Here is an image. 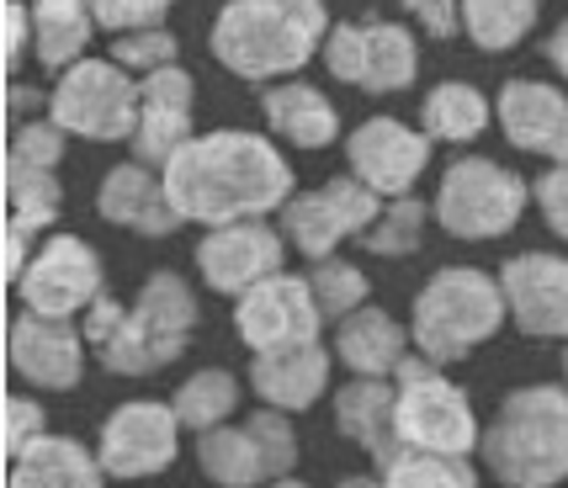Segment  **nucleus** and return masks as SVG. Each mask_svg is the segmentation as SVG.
<instances>
[{
  "label": "nucleus",
  "mask_w": 568,
  "mask_h": 488,
  "mask_svg": "<svg viewBox=\"0 0 568 488\" xmlns=\"http://www.w3.org/2000/svg\"><path fill=\"white\" fill-rule=\"evenodd\" d=\"M160 175H165V196L175 202V213L202 228L276 218L297 196L287 154L266 133H245V128L197 133Z\"/></svg>",
  "instance_id": "nucleus-1"
},
{
  "label": "nucleus",
  "mask_w": 568,
  "mask_h": 488,
  "mask_svg": "<svg viewBox=\"0 0 568 488\" xmlns=\"http://www.w3.org/2000/svg\"><path fill=\"white\" fill-rule=\"evenodd\" d=\"M329 32L335 27L324 0H229L207 27V49L240 80L282 85L308 59H320Z\"/></svg>",
  "instance_id": "nucleus-2"
},
{
  "label": "nucleus",
  "mask_w": 568,
  "mask_h": 488,
  "mask_svg": "<svg viewBox=\"0 0 568 488\" xmlns=\"http://www.w3.org/2000/svg\"><path fill=\"white\" fill-rule=\"evenodd\" d=\"M484 467L510 488H558L568 478V388L526 383L499 398L478 446Z\"/></svg>",
  "instance_id": "nucleus-3"
},
{
  "label": "nucleus",
  "mask_w": 568,
  "mask_h": 488,
  "mask_svg": "<svg viewBox=\"0 0 568 488\" xmlns=\"http://www.w3.org/2000/svg\"><path fill=\"white\" fill-rule=\"evenodd\" d=\"M505 318H510V303L499 276L478 266H442L409 303V340H415V356L452 366L495 340Z\"/></svg>",
  "instance_id": "nucleus-4"
},
{
  "label": "nucleus",
  "mask_w": 568,
  "mask_h": 488,
  "mask_svg": "<svg viewBox=\"0 0 568 488\" xmlns=\"http://www.w3.org/2000/svg\"><path fill=\"white\" fill-rule=\"evenodd\" d=\"M531 202V186L520 181V171L499 165V160H484V154H463L442 171V186H436V202H430V218L442 223L452 240H505L520 223Z\"/></svg>",
  "instance_id": "nucleus-5"
},
{
  "label": "nucleus",
  "mask_w": 568,
  "mask_h": 488,
  "mask_svg": "<svg viewBox=\"0 0 568 488\" xmlns=\"http://www.w3.org/2000/svg\"><path fill=\"white\" fill-rule=\"evenodd\" d=\"M398 446L404 451H430V457H468L484 446V425L473 415V398L446 366L409 356L398 366Z\"/></svg>",
  "instance_id": "nucleus-6"
},
{
  "label": "nucleus",
  "mask_w": 568,
  "mask_h": 488,
  "mask_svg": "<svg viewBox=\"0 0 568 488\" xmlns=\"http://www.w3.org/2000/svg\"><path fill=\"white\" fill-rule=\"evenodd\" d=\"M49 118L91 144H128L139 128V74L112 59H80L49 91Z\"/></svg>",
  "instance_id": "nucleus-7"
},
{
  "label": "nucleus",
  "mask_w": 568,
  "mask_h": 488,
  "mask_svg": "<svg viewBox=\"0 0 568 488\" xmlns=\"http://www.w3.org/2000/svg\"><path fill=\"white\" fill-rule=\"evenodd\" d=\"M320 59L341 85L367 96H398L420 74V49L404 22H335Z\"/></svg>",
  "instance_id": "nucleus-8"
},
{
  "label": "nucleus",
  "mask_w": 568,
  "mask_h": 488,
  "mask_svg": "<svg viewBox=\"0 0 568 488\" xmlns=\"http://www.w3.org/2000/svg\"><path fill=\"white\" fill-rule=\"evenodd\" d=\"M377 213H383V196L372 186H362L356 175H335V181H324L314 192H297L276 213V228H282V240L293 244L303 261L320 266L346 240H362L377 223Z\"/></svg>",
  "instance_id": "nucleus-9"
},
{
  "label": "nucleus",
  "mask_w": 568,
  "mask_h": 488,
  "mask_svg": "<svg viewBox=\"0 0 568 488\" xmlns=\"http://www.w3.org/2000/svg\"><path fill=\"white\" fill-rule=\"evenodd\" d=\"M324 308L308 276L276 271L272 282L250 287L234 297V335L250 345V356H272V350H297V345H320Z\"/></svg>",
  "instance_id": "nucleus-10"
},
{
  "label": "nucleus",
  "mask_w": 568,
  "mask_h": 488,
  "mask_svg": "<svg viewBox=\"0 0 568 488\" xmlns=\"http://www.w3.org/2000/svg\"><path fill=\"white\" fill-rule=\"evenodd\" d=\"M101 255L91 240L80 234H49L32 250V266L17 282V303L27 314H49V318H85L91 303H101Z\"/></svg>",
  "instance_id": "nucleus-11"
},
{
  "label": "nucleus",
  "mask_w": 568,
  "mask_h": 488,
  "mask_svg": "<svg viewBox=\"0 0 568 488\" xmlns=\"http://www.w3.org/2000/svg\"><path fill=\"white\" fill-rule=\"evenodd\" d=\"M175 451H181V419L171 404L133 398L101 419L97 457L106 478H154L175 462Z\"/></svg>",
  "instance_id": "nucleus-12"
},
{
  "label": "nucleus",
  "mask_w": 568,
  "mask_h": 488,
  "mask_svg": "<svg viewBox=\"0 0 568 488\" xmlns=\"http://www.w3.org/2000/svg\"><path fill=\"white\" fill-rule=\"evenodd\" d=\"M197 271L202 282L223 297H245L250 287L272 282L282 261H287V240L282 228L266 218H245V223H223V228H202L197 240Z\"/></svg>",
  "instance_id": "nucleus-13"
},
{
  "label": "nucleus",
  "mask_w": 568,
  "mask_h": 488,
  "mask_svg": "<svg viewBox=\"0 0 568 488\" xmlns=\"http://www.w3.org/2000/svg\"><path fill=\"white\" fill-rule=\"evenodd\" d=\"M430 165V139L404 118H367L346 133V175L394 202V196H415V181Z\"/></svg>",
  "instance_id": "nucleus-14"
},
{
  "label": "nucleus",
  "mask_w": 568,
  "mask_h": 488,
  "mask_svg": "<svg viewBox=\"0 0 568 488\" xmlns=\"http://www.w3.org/2000/svg\"><path fill=\"white\" fill-rule=\"evenodd\" d=\"M192 106H197V80L192 70H171L160 74H144L139 80V128H133V160L149 165V171H165L181 149L197 139V128H192Z\"/></svg>",
  "instance_id": "nucleus-15"
},
{
  "label": "nucleus",
  "mask_w": 568,
  "mask_h": 488,
  "mask_svg": "<svg viewBox=\"0 0 568 488\" xmlns=\"http://www.w3.org/2000/svg\"><path fill=\"white\" fill-rule=\"evenodd\" d=\"M510 324L531 340H568V255L526 250L499 266Z\"/></svg>",
  "instance_id": "nucleus-16"
},
{
  "label": "nucleus",
  "mask_w": 568,
  "mask_h": 488,
  "mask_svg": "<svg viewBox=\"0 0 568 488\" xmlns=\"http://www.w3.org/2000/svg\"><path fill=\"white\" fill-rule=\"evenodd\" d=\"M85 335L74 318H49V314H17L11 318V335H6V356L11 372L32 383V388L49 393H70L85 377Z\"/></svg>",
  "instance_id": "nucleus-17"
},
{
  "label": "nucleus",
  "mask_w": 568,
  "mask_h": 488,
  "mask_svg": "<svg viewBox=\"0 0 568 488\" xmlns=\"http://www.w3.org/2000/svg\"><path fill=\"white\" fill-rule=\"evenodd\" d=\"M97 213L112 228H128V234H144V240H171L181 228V213L175 202L165 196V175L139 165V160H123L101 175L97 186Z\"/></svg>",
  "instance_id": "nucleus-18"
},
{
  "label": "nucleus",
  "mask_w": 568,
  "mask_h": 488,
  "mask_svg": "<svg viewBox=\"0 0 568 488\" xmlns=\"http://www.w3.org/2000/svg\"><path fill=\"white\" fill-rule=\"evenodd\" d=\"M329 415H335V430L356 440L377 467H388L404 451L398 446V383L351 377L346 388L329 393Z\"/></svg>",
  "instance_id": "nucleus-19"
},
{
  "label": "nucleus",
  "mask_w": 568,
  "mask_h": 488,
  "mask_svg": "<svg viewBox=\"0 0 568 488\" xmlns=\"http://www.w3.org/2000/svg\"><path fill=\"white\" fill-rule=\"evenodd\" d=\"M495 118H499V133H505L510 144L547 160V154L558 149V139H564V128H568V91L564 85H547V80H526V74H516V80L499 85Z\"/></svg>",
  "instance_id": "nucleus-20"
},
{
  "label": "nucleus",
  "mask_w": 568,
  "mask_h": 488,
  "mask_svg": "<svg viewBox=\"0 0 568 488\" xmlns=\"http://www.w3.org/2000/svg\"><path fill=\"white\" fill-rule=\"evenodd\" d=\"M250 388L276 415H303L329 393V350L324 345H297V350L250 356Z\"/></svg>",
  "instance_id": "nucleus-21"
},
{
  "label": "nucleus",
  "mask_w": 568,
  "mask_h": 488,
  "mask_svg": "<svg viewBox=\"0 0 568 488\" xmlns=\"http://www.w3.org/2000/svg\"><path fill=\"white\" fill-rule=\"evenodd\" d=\"M409 329L398 324L388 308L367 303L362 314H351L335 324V362L346 366L351 377H377V383H394L398 366L409 362Z\"/></svg>",
  "instance_id": "nucleus-22"
},
{
  "label": "nucleus",
  "mask_w": 568,
  "mask_h": 488,
  "mask_svg": "<svg viewBox=\"0 0 568 488\" xmlns=\"http://www.w3.org/2000/svg\"><path fill=\"white\" fill-rule=\"evenodd\" d=\"M261 118L276 139H287L293 149H329L341 139V112L308 80H282L261 91Z\"/></svg>",
  "instance_id": "nucleus-23"
},
{
  "label": "nucleus",
  "mask_w": 568,
  "mask_h": 488,
  "mask_svg": "<svg viewBox=\"0 0 568 488\" xmlns=\"http://www.w3.org/2000/svg\"><path fill=\"white\" fill-rule=\"evenodd\" d=\"M97 0H32V59L59 80L97 38Z\"/></svg>",
  "instance_id": "nucleus-24"
},
{
  "label": "nucleus",
  "mask_w": 568,
  "mask_h": 488,
  "mask_svg": "<svg viewBox=\"0 0 568 488\" xmlns=\"http://www.w3.org/2000/svg\"><path fill=\"white\" fill-rule=\"evenodd\" d=\"M133 318L154 335V345L165 350V362H181L192 329H197V293H192V282H186L181 271H154V276H144V287L133 297Z\"/></svg>",
  "instance_id": "nucleus-25"
},
{
  "label": "nucleus",
  "mask_w": 568,
  "mask_h": 488,
  "mask_svg": "<svg viewBox=\"0 0 568 488\" xmlns=\"http://www.w3.org/2000/svg\"><path fill=\"white\" fill-rule=\"evenodd\" d=\"M6 488H106V472L74 436H43L11 462Z\"/></svg>",
  "instance_id": "nucleus-26"
},
{
  "label": "nucleus",
  "mask_w": 568,
  "mask_h": 488,
  "mask_svg": "<svg viewBox=\"0 0 568 488\" xmlns=\"http://www.w3.org/2000/svg\"><path fill=\"white\" fill-rule=\"evenodd\" d=\"M495 122V101L484 96L473 80H442L420 101V133L430 144H473Z\"/></svg>",
  "instance_id": "nucleus-27"
},
{
  "label": "nucleus",
  "mask_w": 568,
  "mask_h": 488,
  "mask_svg": "<svg viewBox=\"0 0 568 488\" xmlns=\"http://www.w3.org/2000/svg\"><path fill=\"white\" fill-rule=\"evenodd\" d=\"M197 467L219 488H266V457L250 436V425H219L197 436Z\"/></svg>",
  "instance_id": "nucleus-28"
},
{
  "label": "nucleus",
  "mask_w": 568,
  "mask_h": 488,
  "mask_svg": "<svg viewBox=\"0 0 568 488\" xmlns=\"http://www.w3.org/2000/svg\"><path fill=\"white\" fill-rule=\"evenodd\" d=\"M542 0H463V38L478 53H505L531 38Z\"/></svg>",
  "instance_id": "nucleus-29"
},
{
  "label": "nucleus",
  "mask_w": 568,
  "mask_h": 488,
  "mask_svg": "<svg viewBox=\"0 0 568 488\" xmlns=\"http://www.w3.org/2000/svg\"><path fill=\"white\" fill-rule=\"evenodd\" d=\"M171 409H175V419H181V430L207 436V430L229 425V415L240 409V377L223 372V366H202V372H192V377L175 388Z\"/></svg>",
  "instance_id": "nucleus-30"
},
{
  "label": "nucleus",
  "mask_w": 568,
  "mask_h": 488,
  "mask_svg": "<svg viewBox=\"0 0 568 488\" xmlns=\"http://www.w3.org/2000/svg\"><path fill=\"white\" fill-rule=\"evenodd\" d=\"M425 223H430V207L420 196H394V202H383L377 223L362 234V250L377 261H409L425 244Z\"/></svg>",
  "instance_id": "nucleus-31"
},
{
  "label": "nucleus",
  "mask_w": 568,
  "mask_h": 488,
  "mask_svg": "<svg viewBox=\"0 0 568 488\" xmlns=\"http://www.w3.org/2000/svg\"><path fill=\"white\" fill-rule=\"evenodd\" d=\"M6 207H11L6 223H17L27 234H43V228L59 223L64 186L49 171H17V165H6Z\"/></svg>",
  "instance_id": "nucleus-32"
},
{
  "label": "nucleus",
  "mask_w": 568,
  "mask_h": 488,
  "mask_svg": "<svg viewBox=\"0 0 568 488\" xmlns=\"http://www.w3.org/2000/svg\"><path fill=\"white\" fill-rule=\"evenodd\" d=\"M308 287H314V297H320L324 324H341V318L362 314V308L372 303L367 271L356 266V261H341V255H329V261H320V266H308Z\"/></svg>",
  "instance_id": "nucleus-33"
},
{
  "label": "nucleus",
  "mask_w": 568,
  "mask_h": 488,
  "mask_svg": "<svg viewBox=\"0 0 568 488\" xmlns=\"http://www.w3.org/2000/svg\"><path fill=\"white\" fill-rule=\"evenodd\" d=\"M383 488H478L468 457H430V451H398L388 467H377Z\"/></svg>",
  "instance_id": "nucleus-34"
},
{
  "label": "nucleus",
  "mask_w": 568,
  "mask_h": 488,
  "mask_svg": "<svg viewBox=\"0 0 568 488\" xmlns=\"http://www.w3.org/2000/svg\"><path fill=\"white\" fill-rule=\"evenodd\" d=\"M64 144H70V133L59 128L53 118H27L11 128V144H6V165H17V171H59V160H64Z\"/></svg>",
  "instance_id": "nucleus-35"
},
{
  "label": "nucleus",
  "mask_w": 568,
  "mask_h": 488,
  "mask_svg": "<svg viewBox=\"0 0 568 488\" xmlns=\"http://www.w3.org/2000/svg\"><path fill=\"white\" fill-rule=\"evenodd\" d=\"M112 64H123L128 74H160L181 64V38H175L171 27H149V32H123V38H112Z\"/></svg>",
  "instance_id": "nucleus-36"
},
{
  "label": "nucleus",
  "mask_w": 568,
  "mask_h": 488,
  "mask_svg": "<svg viewBox=\"0 0 568 488\" xmlns=\"http://www.w3.org/2000/svg\"><path fill=\"white\" fill-rule=\"evenodd\" d=\"M250 436H255V446H261V457H266V478H293L297 467V436L293 425H287V415H276V409H255V415H245Z\"/></svg>",
  "instance_id": "nucleus-37"
},
{
  "label": "nucleus",
  "mask_w": 568,
  "mask_h": 488,
  "mask_svg": "<svg viewBox=\"0 0 568 488\" xmlns=\"http://www.w3.org/2000/svg\"><path fill=\"white\" fill-rule=\"evenodd\" d=\"M0 425H6L0 446H6V457H11V462L22 457L32 440L49 436V430H43V425H49L43 404H38V398H27V393H6V419H0Z\"/></svg>",
  "instance_id": "nucleus-38"
},
{
  "label": "nucleus",
  "mask_w": 568,
  "mask_h": 488,
  "mask_svg": "<svg viewBox=\"0 0 568 488\" xmlns=\"http://www.w3.org/2000/svg\"><path fill=\"white\" fill-rule=\"evenodd\" d=\"M175 0H97V22L123 38V32H149V27H165V11Z\"/></svg>",
  "instance_id": "nucleus-39"
},
{
  "label": "nucleus",
  "mask_w": 568,
  "mask_h": 488,
  "mask_svg": "<svg viewBox=\"0 0 568 488\" xmlns=\"http://www.w3.org/2000/svg\"><path fill=\"white\" fill-rule=\"evenodd\" d=\"M531 202L542 207L547 228L558 240H568V165H547V175L531 181Z\"/></svg>",
  "instance_id": "nucleus-40"
},
{
  "label": "nucleus",
  "mask_w": 568,
  "mask_h": 488,
  "mask_svg": "<svg viewBox=\"0 0 568 488\" xmlns=\"http://www.w3.org/2000/svg\"><path fill=\"white\" fill-rule=\"evenodd\" d=\"M398 6H404L409 22L420 27L425 38H436V43L463 32V0H398Z\"/></svg>",
  "instance_id": "nucleus-41"
},
{
  "label": "nucleus",
  "mask_w": 568,
  "mask_h": 488,
  "mask_svg": "<svg viewBox=\"0 0 568 488\" xmlns=\"http://www.w3.org/2000/svg\"><path fill=\"white\" fill-rule=\"evenodd\" d=\"M32 49V6L6 0V70H17Z\"/></svg>",
  "instance_id": "nucleus-42"
},
{
  "label": "nucleus",
  "mask_w": 568,
  "mask_h": 488,
  "mask_svg": "<svg viewBox=\"0 0 568 488\" xmlns=\"http://www.w3.org/2000/svg\"><path fill=\"white\" fill-rule=\"evenodd\" d=\"M27 240H32L27 228L6 223V282H11V287H17V282H22V271L32 266V250H27Z\"/></svg>",
  "instance_id": "nucleus-43"
},
{
  "label": "nucleus",
  "mask_w": 568,
  "mask_h": 488,
  "mask_svg": "<svg viewBox=\"0 0 568 488\" xmlns=\"http://www.w3.org/2000/svg\"><path fill=\"white\" fill-rule=\"evenodd\" d=\"M547 64L568 80V17L558 27H552V38H547Z\"/></svg>",
  "instance_id": "nucleus-44"
},
{
  "label": "nucleus",
  "mask_w": 568,
  "mask_h": 488,
  "mask_svg": "<svg viewBox=\"0 0 568 488\" xmlns=\"http://www.w3.org/2000/svg\"><path fill=\"white\" fill-rule=\"evenodd\" d=\"M27 101H38V96H32L27 85H17V80H11V85H6V106H11V112H22Z\"/></svg>",
  "instance_id": "nucleus-45"
},
{
  "label": "nucleus",
  "mask_w": 568,
  "mask_h": 488,
  "mask_svg": "<svg viewBox=\"0 0 568 488\" xmlns=\"http://www.w3.org/2000/svg\"><path fill=\"white\" fill-rule=\"evenodd\" d=\"M335 488H383V484H377V478H367V472H362V478H346V484H335Z\"/></svg>",
  "instance_id": "nucleus-46"
},
{
  "label": "nucleus",
  "mask_w": 568,
  "mask_h": 488,
  "mask_svg": "<svg viewBox=\"0 0 568 488\" xmlns=\"http://www.w3.org/2000/svg\"><path fill=\"white\" fill-rule=\"evenodd\" d=\"M266 488H308L303 478H276V484H266Z\"/></svg>",
  "instance_id": "nucleus-47"
},
{
  "label": "nucleus",
  "mask_w": 568,
  "mask_h": 488,
  "mask_svg": "<svg viewBox=\"0 0 568 488\" xmlns=\"http://www.w3.org/2000/svg\"><path fill=\"white\" fill-rule=\"evenodd\" d=\"M564 388H568V345H564Z\"/></svg>",
  "instance_id": "nucleus-48"
}]
</instances>
